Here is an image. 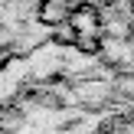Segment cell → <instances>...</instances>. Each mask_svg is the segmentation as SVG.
<instances>
[{"label":"cell","instance_id":"6da1fadb","mask_svg":"<svg viewBox=\"0 0 134 134\" xmlns=\"http://www.w3.org/2000/svg\"><path fill=\"white\" fill-rule=\"evenodd\" d=\"M69 33L79 46L98 49V39H102V7H92V3L75 7L72 16H69Z\"/></svg>","mask_w":134,"mask_h":134},{"label":"cell","instance_id":"7a4b0ae2","mask_svg":"<svg viewBox=\"0 0 134 134\" xmlns=\"http://www.w3.org/2000/svg\"><path fill=\"white\" fill-rule=\"evenodd\" d=\"M72 10H75L72 0H39V3H36V16H39V23H46V26L69 23Z\"/></svg>","mask_w":134,"mask_h":134}]
</instances>
